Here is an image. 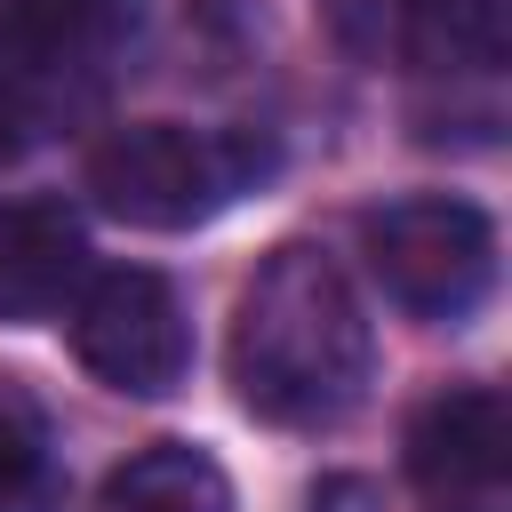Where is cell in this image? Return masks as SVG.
Here are the masks:
<instances>
[{
  "mask_svg": "<svg viewBox=\"0 0 512 512\" xmlns=\"http://www.w3.org/2000/svg\"><path fill=\"white\" fill-rule=\"evenodd\" d=\"M368 376H376V336H368V312L344 264L320 256L312 240L272 248L232 312L240 408L280 432H320L368 400Z\"/></svg>",
  "mask_w": 512,
  "mask_h": 512,
  "instance_id": "6da1fadb",
  "label": "cell"
},
{
  "mask_svg": "<svg viewBox=\"0 0 512 512\" xmlns=\"http://www.w3.org/2000/svg\"><path fill=\"white\" fill-rule=\"evenodd\" d=\"M272 136L256 128H184V120H136L112 128L88 152V192L104 216L136 232H192L224 216L240 192L272 176Z\"/></svg>",
  "mask_w": 512,
  "mask_h": 512,
  "instance_id": "7a4b0ae2",
  "label": "cell"
},
{
  "mask_svg": "<svg viewBox=\"0 0 512 512\" xmlns=\"http://www.w3.org/2000/svg\"><path fill=\"white\" fill-rule=\"evenodd\" d=\"M368 272L416 320H464L496 288V224L456 192H408L360 216Z\"/></svg>",
  "mask_w": 512,
  "mask_h": 512,
  "instance_id": "3957f363",
  "label": "cell"
},
{
  "mask_svg": "<svg viewBox=\"0 0 512 512\" xmlns=\"http://www.w3.org/2000/svg\"><path fill=\"white\" fill-rule=\"evenodd\" d=\"M72 352L96 384L128 392V400H168L192 368V320L184 296L152 272V264H112L80 288L72 304Z\"/></svg>",
  "mask_w": 512,
  "mask_h": 512,
  "instance_id": "277c9868",
  "label": "cell"
},
{
  "mask_svg": "<svg viewBox=\"0 0 512 512\" xmlns=\"http://www.w3.org/2000/svg\"><path fill=\"white\" fill-rule=\"evenodd\" d=\"M504 456H512V416H504L496 384H456V392L424 400L416 424H408V472L440 504L496 496L504 488Z\"/></svg>",
  "mask_w": 512,
  "mask_h": 512,
  "instance_id": "5b68a950",
  "label": "cell"
},
{
  "mask_svg": "<svg viewBox=\"0 0 512 512\" xmlns=\"http://www.w3.org/2000/svg\"><path fill=\"white\" fill-rule=\"evenodd\" d=\"M88 272V232L64 200L0 208V320H48Z\"/></svg>",
  "mask_w": 512,
  "mask_h": 512,
  "instance_id": "8992f818",
  "label": "cell"
},
{
  "mask_svg": "<svg viewBox=\"0 0 512 512\" xmlns=\"http://www.w3.org/2000/svg\"><path fill=\"white\" fill-rule=\"evenodd\" d=\"M96 512H232V480L192 440H152L104 472Z\"/></svg>",
  "mask_w": 512,
  "mask_h": 512,
  "instance_id": "52a82bcc",
  "label": "cell"
},
{
  "mask_svg": "<svg viewBox=\"0 0 512 512\" xmlns=\"http://www.w3.org/2000/svg\"><path fill=\"white\" fill-rule=\"evenodd\" d=\"M400 32L424 72H496L504 64V0H400Z\"/></svg>",
  "mask_w": 512,
  "mask_h": 512,
  "instance_id": "ba28073f",
  "label": "cell"
},
{
  "mask_svg": "<svg viewBox=\"0 0 512 512\" xmlns=\"http://www.w3.org/2000/svg\"><path fill=\"white\" fill-rule=\"evenodd\" d=\"M48 504V416L32 392L0 384V512H40Z\"/></svg>",
  "mask_w": 512,
  "mask_h": 512,
  "instance_id": "9c48e42d",
  "label": "cell"
},
{
  "mask_svg": "<svg viewBox=\"0 0 512 512\" xmlns=\"http://www.w3.org/2000/svg\"><path fill=\"white\" fill-rule=\"evenodd\" d=\"M0 16L24 24L48 48H88V40H104L128 16V0H0Z\"/></svg>",
  "mask_w": 512,
  "mask_h": 512,
  "instance_id": "30bf717a",
  "label": "cell"
},
{
  "mask_svg": "<svg viewBox=\"0 0 512 512\" xmlns=\"http://www.w3.org/2000/svg\"><path fill=\"white\" fill-rule=\"evenodd\" d=\"M304 512H384V488L368 472H320L304 488Z\"/></svg>",
  "mask_w": 512,
  "mask_h": 512,
  "instance_id": "8fae6325",
  "label": "cell"
}]
</instances>
